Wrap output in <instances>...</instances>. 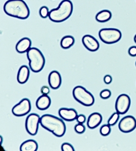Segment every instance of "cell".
I'll use <instances>...</instances> for the list:
<instances>
[{
    "label": "cell",
    "instance_id": "1",
    "mask_svg": "<svg viewBox=\"0 0 136 151\" xmlns=\"http://www.w3.org/2000/svg\"><path fill=\"white\" fill-rule=\"evenodd\" d=\"M40 124L43 128L58 137H63L66 132V125L64 121L51 114L43 115L40 119Z\"/></svg>",
    "mask_w": 136,
    "mask_h": 151
},
{
    "label": "cell",
    "instance_id": "2",
    "mask_svg": "<svg viewBox=\"0 0 136 151\" xmlns=\"http://www.w3.org/2000/svg\"><path fill=\"white\" fill-rule=\"evenodd\" d=\"M4 10L7 15L22 20L27 19L30 15L29 8L23 0H8L4 4Z\"/></svg>",
    "mask_w": 136,
    "mask_h": 151
},
{
    "label": "cell",
    "instance_id": "3",
    "mask_svg": "<svg viewBox=\"0 0 136 151\" xmlns=\"http://www.w3.org/2000/svg\"><path fill=\"white\" fill-rule=\"evenodd\" d=\"M73 11V5L70 0H63L57 8L49 12V18L52 22H61L69 19Z\"/></svg>",
    "mask_w": 136,
    "mask_h": 151
},
{
    "label": "cell",
    "instance_id": "4",
    "mask_svg": "<svg viewBox=\"0 0 136 151\" xmlns=\"http://www.w3.org/2000/svg\"><path fill=\"white\" fill-rule=\"evenodd\" d=\"M30 68L34 73L41 71L44 67L45 58L41 51L36 47L31 48L27 52Z\"/></svg>",
    "mask_w": 136,
    "mask_h": 151
},
{
    "label": "cell",
    "instance_id": "5",
    "mask_svg": "<svg viewBox=\"0 0 136 151\" xmlns=\"http://www.w3.org/2000/svg\"><path fill=\"white\" fill-rule=\"evenodd\" d=\"M73 96L77 102L85 106H90L95 103L94 96L83 86L75 87L72 91Z\"/></svg>",
    "mask_w": 136,
    "mask_h": 151
},
{
    "label": "cell",
    "instance_id": "6",
    "mask_svg": "<svg viewBox=\"0 0 136 151\" xmlns=\"http://www.w3.org/2000/svg\"><path fill=\"white\" fill-rule=\"evenodd\" d=\"M98 36L103 42L106 44L111 45L120 40L122 33L117 29L103 28L99 31Z\"/></svg>",
    "mask_w": 136,
    "mask_h": 151
},
{
    "label": "cell",
    "instance_id": "7",
    "mask_svg": "<svg viewBox=\"0 0 136 151\" xmlns=\"http://www.w3.org/2000/svg\"><path fill=\"white\" fill-rule=\"evenodd\" d=\"M39 116L36 113L29 114L26 119L25 127L28 133L32 136L37 134L40 123Z\"/></svg>",
    "mask_w": 136,
    "mask_h": 151
},
{
    "label": "cell",
    "instance_id": "8",
    "mask_svg": "<svg viewBox=\"0 0 136 151\" xmlns=\"http://www.w3.org/2000/svg\"><path fill=\"white\" fill-rule=\"evenodd\" d=\"M31 110L30 101L27 98H24L13 107L12 112L14 115L20 117L28 114Z\"/></svg>",
    "mask_w": 136,
    "mask_h": 151
},
{
    "label": "cell",
    "instance_id": "9",
    "mask_svg": "<svg viewBox=\"0 0 136 151\" xmlns=\"http://www.w3.org/2000/svg\"><path fill=\"white\" fill-rule=\"evenodd\" d=\"M131 104L130 97L126 94H121L117 97L115 103V109L119 114H124L129 110Z\"/></svg>",
    "mask_w": 136,
    "mask_h": 151
},
{
    "label": "cell",
    "instance_id": "10",
    "mask_svg": "<svg viewBox=\"0 0 136 151\" xmlns=\"http://www.w3.org/2000/svg\"><path fill=\"white\" fill-rule=\"evenodd\" d=\"M119 128L122 132L128 133L134 130L136 128V119L132 116H124L119 124Z\"/></svg>",
    "mask_w": 136,
    "mask_h": 151
},
{
    "label": "cell",
    "instance_id": "11",
    "mask_svg": "<svg viewBox=\"0 0 136 151\" xmlns=\"http://www.w3.org/2000/svg\"><path fill=\"white\" fill-rule=\"evenodd\" d=\"M82 43L88 51L95 52L99 49V42L95 37L90 35H85L82 39Z\"/></svg>",
    "mask_w": 136,
    "mask_h": 151
},
{
    "label": "cell",
    "instance_id": "12",
    "mask_svg": "<svg viewBox=\"0 0 136 151\" xmlns=\"http://www.w3.org/2000/svg\"><path fill=\"white\" fill-rule=\"evenodd\" d=\"M58 113L63 119L67 122L74 121L78 116L77 112L73 109L62 108L59 110Z\"/></svg>",
    "mask_w": 136,
    "mask_h": 151
},
{
    "label": "cell",
    "instance_id": "13",
    "mask_svg": "<svg viewBox=\"0 0 136 151\" xmlns=\"http://www.w3.org/2000/svg\"><path fill=\"white\" fill-rule=\"evenodd\" d=\"M48 81L51 88L57 89L61 84L62 79L60 74L56 70L52 71L49 75Z\"/></svg>",
    "mask_w": 136,
    "mask_h": 151
},
{
    "label": "cell",
    "instance_id": "14",
    "mask_svg": "<svg viewBox=\"0 0 136 151\" xmlns=\"http://www.w3.org/2000/svg\"><path fill=\"white\" fill-rule=\"evenodd\" d=\"M32 41L29 38L25 37L18 41L16 45V50L18 53H23L27 52L31 48Z\"/></svg>",
    "mask_w": 136,
    "mask_h": 151
},
{
    "label": "cell",
    "instance_id": "15",
    "mask_svg": "<svg viewBox=\"0 0 136 151\" xmlns=\"http://www.w3.org/2000/svg\"><path fill=\"white\" fill-rule=\"evenodd\" d=\"M103 117L100 113L94 112L89 116L87 121V126L91 129H95L99 126L102 121Z\"/></svg>",
    "mask_w": 136,
    "mask_h": 151
},
{
    "label": "cell",
    "instance_id": "16",
    "mask_svg": "<svg viewBox=\"0 0 136 151\" xmlns=\"http://www.w3.org/2000/svg\"><path fill=\"white\" fill-rule=\"evenodd\" d=\"M30 75L29 68L26 65H22L18 71L17 80L20 84H24L28 80Z\"/></svg>",
    "mask_w": 136,
    "mask_h": 151
},
{
    "label": "cell",
    "instance_id": "17",
    "mask_svg": "<svg viewBox=\"0 0 136 151\" xmlns=\"http://www.w3.org/2000/svg\"><path fill=\"white\" fill-rule=\"evenodd\" d=\"M51 100L48 95H43L36 100V106L38 110H45L48 109L51 105Z\"/></svg>",
    "mask_w": 136,
    "mask_h": 151
},
{
    "label": "cell",
    "instance_id": "18",
    "mask_svg": "<svg viewBox=\"0 0 136 151\" xmlns=\"http://www.w3.org/2000/svg\"><path fill=\"white\" fill-rule=\"evenodd\" d=\"M38 149V143L32 139L27 140L21 144L20 147L21 151H36Z\"/></svg>",
    "mask_w": 136,
    "mask_h": 151
},
{
    "label": "cell",
    "instance_id": "19",
    "mask_svg": "<svg viewBox=\"0 0 136 151\" xmlns=\"http://www.w3.org/2000/svg\"><path fill=\"white\" fill-rule=\"evenodd\" d=\"M112 17V14L109 10H102L96 15L95 19L97 22L103 23L110 21Z\"/></svg>",
    "mask_w": 136,
    "mask_h": 151
},
{
    "label": "cell",
    "instance_id": "20",
    "mask_svg": "<svg viewBox=\"0 0 136 151\" xmlns=\"http://www.w3.org/2000/svg\"><path fill=\"white\" fill-rule=\"evenodd\" d=\"M75 43L74 37L70 35L64 36L61 40L60 45L62 48L65 49H69Z\"/></svg>",
    "mask_w": 136,
    "mask_h": 151
},
{
    "label": "cell",
    "instance_id": "21",
    "mask_svg": "<svg viewBox=\"0 0 136 151\" xmlns=\"http://www.w3.org/2000/svg\"><path fill=\"white\" fill-rule=\"evenodd\" d=\"M119 114L117 112L113 113L108 121V124L110 126H113L115 125L119 119Z\"/></svg>",
    "mask_w": 136,
    "mask_h": 151
},
{
    "label": "cell",
    "instance_id": "22",
    "mask_svg": "<svg viewBox=\"0 0 136 151\" xmlns=\"http://www.w3.org/2000/svg\"><path fill=\"white\" fill-rule=\"evenodd\" d=\"M111 131L110 125L109 124H104L101 127L100 133L101 135L106 137L110 134Z\"/></svg>",
    "mask_w": 136,
    "mask_h": 151
},
{
    "label": "cell",
    "instance_id": "23",
    "mask_svg": "<svg viewBox=\"0 0 136 151\" xmlns=\"http://www.w3.org/2000/svg\"><path fill=\"white\" fill-rule=\"evenodd\" d=\"M48 8L46 6H43L39 10V14L43 19H46L49 14Z\"/></svg>",
    "mask_w": 136,
    "mask_h": 151
},
{
    "label": "cell",
    "instance_id": "24",
    "mask_svg": "<svg viewBox=\"0 0 136 151\" xmlns=\"http://www.w3.org/2000/svg\"><path fill=\"white\" fill-rule=\"evenodd\" d=\"M74 129L77 133L82 134L85 132V127L83 124L79 123L75 126Z\"/></svg>",
    "mask_w": 136,
    "mask_h": 151
},
{
    "label": "cell",
    "instance_id": "25",
    "mask_svg": "<svg viewBox=\"0 0 136 151\" xmlns=\"http://www.w3.org/2000/svg\"><path fill=\"white\" fill-rule=\"evenodd\" d=\"M111 95V92L109 89H104L100 93L101 98L104 99H108Z\"/></svg>",
    "mask_w": 136,
    "mask_h": 151
},
{
    "label": "cell",
    "instance_id": "26",
    "mask_svg": "<svg viewBox=\"0 0 136 151\" xmlns=\"http://www.w3.org/2000/svg\"><path fill=\"white\" fill-rule=\"evenodd\" d=\"M62 151H74L75 149L70 144L67 143H63L61 147Z\"/></svg>",
    "mask_w": 136,
    "mask_h": 151
},
{
    "label": "cell",
    "instance_id": "27",
    "mask_svg": "<svg viewBox=\"0 0 136 151\" xmlns=\"http://www.w3.org/2000/svg\"><path fill=\"white\" fill-rule=\"evenodd\" d=\"M128 54L130 56H136V46H132L128 49Z\"/></svg>",
    "mask_w": 136,
    "mask_h": 151
},
{
    "label": "cell",
    "instance_id": "28",
    "mask_svg": "<svg viewBox=\"0 0 136 151\" xmlns=\"http://www.w3.org/2000/svg\"><path fill=\"white\" fill-rule=\"evenodd\" d=\"M77 121L78 123H80V124H84L86 121V117L85 116L83 115V114H81L78 115L77 117Z\"/></svg>",
    "mask_w": 136,
    "mask_h": 151
},
{
    "label": "cell",
    "instance_id": "29",
    "mask_svg": "<svg viewBox=\"0 0 136 151\" xmlns=\"http://www.w3.org/2000/svg\"><path fill=\"white\" fill-rule=\"evenodd\" d=\"M41 93L43 95H47L50 93V89H49L48 87L46 86H44L41 88Z\"/></svg>",
    "mask_w": 136,
    "mask_h": 151
},
{
    "label": "cell",
    "instance_id": "30",
    "mask_svg": "<svg viewBox=\"0 0 136 151\" xmlns=\"http://www.w3.org/2000/svg\"><path fill=\"white\" fill-rule=\"evenodd\" d=\"M104 82L106 84H109L112 82V77L110 75H106L103 79Z\"/></svg>",
    "mask_w": 136,
    "mask_h": 151
},
{
    "label": "cell",
    "instance_id": "31",
    "mask_svg": "<svg viewBox=\"0 0 136 151\" xmlns=\"http://www.w3.org/2000/svg\"><path fill=\"white\" fill-rule=\"evenodd\" d=\"M134 40L135 42L136 43V34L135 35L134 38Z\"/></svg>",
    "mask_w": 136,
    "mask_h": 151
},
{
    "label": "cell",
    "instance_id": "32",
    "mask_svg": "<svg viewBox=\"0 0 136 151\" xmlns=\"http://www.w3.org/2000/svg\"><path fill=\"white\" fill-rule=\"evenodd\" d=\"M135 65H136V63H135Z\"/></svg>",
    "mask_w": 136,
    "mask_h": 151
}]
</instances>
